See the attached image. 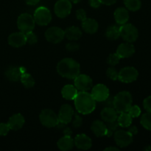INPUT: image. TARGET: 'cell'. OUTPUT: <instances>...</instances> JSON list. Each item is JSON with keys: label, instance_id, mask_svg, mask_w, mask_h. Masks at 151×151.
Listing matches in <instances>:
<instances>
[{"label": "cell", "instance_id": "d590c367", "mask_svg": "<svg viewBox=\"0 0 151 151\" xmlns=\"http://www.w3.org/2000/svg\"><path fill=\"white\" fill-rule=\"evenodd\" d=\"M25 36H26L27 43L29 44H34L38 41V38H37L36 35L32 31L25 33Z\"/></svg>", "mask_w": 151, "mask_h": 151}, {"label": "cell", "instance_id": "f1b7e54d", "mask_svg": "<svg viewBox=\"0 0 151 151\" xmlns=\"http://www.w3.org/2000/svg\"><path fill=\"white\" fill-rule=\"evenodd\" d=\"M20 81L25 88H32L35 85V80H34V78H32L30 74L27 73V72L22 74V76H21Z\"/></svg>", "mask_w": 151, "mask_h": 151}, {"label": "cell", "instance_id": "ba28073f", "mask_svg": "<svg viewBox=\"0 0 151 151\" xmlns=\"http://www.w3.org/2000/svg\"><path fill=\"white\" fill-rule=\"evenodd\" d=\"M34 20L40 26H46L52 20V14L50 10L45 7H39L34 12Z\"/></svg>", "mask_w": 151, "mask_h": 151}, {"label": "cell", "instance_id": "1f68e13d", "mask_svg": "<svg viewBox=\"0 0 151 151\" xmlns=\"http://www.w3.org/2000/svg\"><path fill=\"white\" fill-rule=\"evenodd\" d=\"M106 128H107V132H106V136L108 137H111V136L114 134L115 131H116L118 126H119L116 120L114 121V122H107V124H106Z\"/></svg>", "mask_w": 151, "mask_h": 151}, {"label": "cell", "instance_id": "5b68a950", "mask_svg": "<svg viewBox=\"0 0 151 151\" xmlns=\"http://www.w3.org/2000/svg\"><path fill=\"white\" fill-rule=\"evenodd\" d=\"M120 36L122 39L128 43H133L137 40L139 37V31L134 25L131 24H124L119 27Z\"/></svg>", "mask_w": 151, "mask_h": 151}, {"label": "cell", "instance_id": "d6a6232c", "mask_svg": "<svg viewBox=\"0 0 151 151\" xmlns=\"http://www.w3.org/2000/svg\"><path fill=\"white\" fill-rule=\"evenodd\" d=\"M120 59L121 58H119V56L116 52L113 53V54H111L109 55L107 58V63L111 66H114L119 63Z\"/></svg>", "mask_w": 151, "mask_h": 151}, {"label": "cell", "instance_id": "f546056e", "mask_svg": "<svg viewBox=\"0 0 151 151\" xmlns=\"http://www.w3.org/2000/svg\"><path fill=\"white\" fill-rule=\"evenodd\" d=\"M124 4L128 10L131 11H137L141 8V0H124Z\"/></svg>", "mask_w": 151, "mask_h": 151}, {"label": "cell", "instance_id": "3957f363", "mask_svg": "<svg viewBox=\"0 0 151 151\" xmlns=\"http://www.w3.org/2000/svg\"><path fill=\"white\" fill-rule=\"evenodd\" d=\"M132 96L128 91H123L118 93L114 97V108L117 113L128 112L132 106Z\"/></svg>", "mask_w": 151, "mask_h": 151}, {"label": "cell", "instance_id": "4fadbf2b", "mask_svg": "<svg viewBox=\"0 0 151 151\" xmlns=\"http://www.w3.org/2000/svg\"><path fill=\"white\" fill-rule=\"evenodd\" d=\"M91 94L96 102H100V103L104 101L110 95L109 89L106 86L103 84H97L94 86L91 90Z\"/></svg>", "mask_w": 151, "mask_h": 151}, {"label": "cell", "instance_id": "cb8c5ba5", "mask_svg": "<svg viewBox=\"0 0 151 151\" xmlns=\"http://www.w3.org/2000/svg\"><path fill=\"white\" fill-rule=\"evenodd\" d=\"M64 34L65 37H66L70 41H77V40L80 39L83 35L81 29L75 26H72L66 28L64 30Z\"/></svg>", "mask_w": 151, "mask_h": 151}, {"label": "cell", "instance_id": "8fae6325", "mask_svg": "<svg viewBox=\"0 0 151 151\" xmlns=\"http://www.w3.org/2000/svg\"><path fill=\"white\" fill-rule=\"evenodd\" d=\"M116 144L120 147H126L133 142V135L128 131L118 130L114 134Z\"/></svg>", "mask_w": 151, "mask_h": 151}, {"label": "cell", "instance_id": "5bb4252c", "mask_svg": "<svg viewBox=\"0 0 151 151\" xmlns=\"http://www.w3.org/2000/svg\"><path fill=\"white\" fill-rule=\"evenodd\" d=\"M73 116L74 110L72 106L69 104H64L60 107L58 116L59 122L67 125L72 121Z\"/></svg>", "mask_w": 151, "mask_h": 151}, {"label": "cell", "instance_id": "4316f807", "mask_svg": "<svg viewBox=\"0 0 151 151\" xmlns=\"http://www.w3.org/2000/svg\"><path fill=\"white\" fill-rule=\"evenodd\" d=\"M119 126L122 128H128L132 123V117L128 112L120 113V115L116 119Z\"/></svg>", "mask_w": 151, "mask_h": 151}, {"label": "cell", "instance_id": "603a6c76", "mask_svg": "<svg viewBox=\"0 0 151 151\" xmlns=\"http://www.w3.org/2000/svg\"><path fill=\"white\" fill-rule=\"evenodd\" d=\"M91 129L94 135L97 137H102L106 135L107 128L106 125L103 122L100 120L94 121L91 126Z\"/></svg>", "mask_w": 151, "mask_h": 151}, {"label": "cell", "instance_id": "74e56055", "mask_svg": "<svg viewBox=\"0 0 151 151\" xmlns=\"http://www.w3.org/2000/svg\"><path fill=\"white\" fill-rule=\"evenodd\" d=\"M10 128L7 123H0V136H6Z\"/></svg>", "mask_w": 151, "mask_h": 151}, {"label": "cell", "instance_id": "e575fe53", "mask_svg": "<svg viewBox=\"0 0 151 151\" xmlns=\"http://www.w3.org/2000/svg\"><path fill=\"white\" fill-rule=\"evenodd\" d=\"M108 78L111 79L112 81H116L118 79V72L114 67H109L106 72Z\"/></svg>", "mask_w": 151, "mask_h": 151}, {"label": "cell", "instance_id": "2e32d148", "mask_svg": "<svg viewBox=\"0 0 151 151\" xmlns=\"http://www.w3.org/2000/svg\"><path fill=\"white\" fill-rule=\"evenodd\" d=\"M74 144L81 150H88L91 147L92 145V142L90 137L86 134H78L75 137L74 139Z\"/></svg>", "mask_w": 151, "mask_h": 151}, {"label": "cell", "instance_id": "30bf717a", "mask_svg": "<svg viewBox=\"0 0 151 151\" xmlns=\"http://www.w3.org/2000/svg\"><path fill=\"white\" fill-rule=\"evenodd\" d=\"M72 3L70 0H58L55 4V13L59 18H66L72 10Z\"/></svg>", "mask_w": 151, "mask_h": 151}, {"label": "cell", "instance_id": "60d3db41", "mask_svg": "<svg viewBox=\"0 0 151 151\" xmlns=\"http://www.w3.org/2000/svg\"><path fill=\"white\" fill-rule=\"evenodd\" d=\"M143 106L147 112L151 113V96H149L145 99L143 101Z\"/></svg>", "mask_w": 151, "mask_h": 151}, {"label": "cell", "instance_id": "4dcf8cb0", "mask_svg": "<svg viewBox=\"0 0 151 151\" xmlns=\"http://www.w3.org/2000/svg\"><path fill=\"white\" fill-rule=\"evenodd\" d=\"M141 125H142L143 128L145 129L151 131V113L150 112H147V113L144 114L142 116L141 120Z\"/></svg>", "mask_w": 151, "mask_h": 151}, {"label": "cell", "instance_id": "b9f144b4", "mask_svg": "<svg viewBox=\"0 0 151 151\" xmlns=\"http://www.w3.org/2000/svg\"><path fill=\"white\" fill-rule=\"evenodd\" d=\"M104 107L114 108V97L109 95L108 98H106L104 101L102 102Z\"/></svg>", "mask_w": 151, "mask_h": 151}, {"label": "cell", "instance_id": "7c38bea8", "mask_svg": "<svg viewBox=\"0 0 151 151\" xmlns=\"http://www.w3.org/2000/svg\"><path fill=\"white\" fill-rule=\"evenodd\" d=\"M75 86L80 91H88L93 86V82L89 76L84 74H79L75 78Z\"/></svg>", "mask_w": 151, "mask_h": 151}, {"label": "cell", "instance_id": "7a4b0ae2", "mask_svg": "<svg viewBox=\"0 0 151 151\" xmlns=\"http://www.w3.org/2000/svg\"><path fill=\"white\" fill-rule=\"evenodd\" d=\"M80 64L72 58L62 59L57 65L58 73L67 79H75L80 74Z\"/></svg>", "mask_w": 151, "mask_h": 151}, {"label": "cell", "instance_id": "44dd1931", "mask_svg": "<svg viewBox=\"0 0 151 151\" xmlns=\"http://www.w3.org/2000/svg\"><path fill=\"white\" fill-rule=\"evenodd\" d=\"M114 19L116 23L122 25L127 23L129 19V13H128V10L125 7H119L114 11Z\"/></svg>", "mask_w": 151, "mask_h": 151}, {"label": "cell", "instance_id": "484cf974", "mask_svg": "<svg viewBox=\"0 0 151 151\" xmlns=\"http://www.w3.org/2000/svg\"><path fill=\"white\" fill-rule=\"evenodd\" d=\"M58 147L60 150L63 151L69 150L72 149L75 144H74V139L71 137V136H65L61 137L58 141Z\"/></svg>", "mask_w": 151, "mask_h": 151}, {"label": "cell", "instance_id": "277c9868", "mask_svg": "<svg viewBox=\"0 0 151 151\" xmlns=\"http://www.w3.org/2000/svg\"><path fill=\"white\" fill-rule=\"evenodd\" d=\"M35 22L33 16L29 13H22L19 16L17 20V26L20 32L27 33L35 28Z\"/></svg>", "mask_w": 151, "mask_h": 151}, {"label": "cell", "instance_id": "83f0119b", "mask_svg": "<svg viewBox=\"0 0 151 151\" xmlns=\"http://www.w3.org/2000/svg\"><path fill=\"white\" fill-rule=\"evenodd\" d=\"M106 38L111 41H115L120 37V31H119V27L116 25H112L106 29Z\"/></svg>", "mask_w": 151, "mask_h": 151}, {"label": "cell", "instance_id": "681fc988", "mask_svg": "<svg viewBox=\"0 0 151 151\" xmlns=\"http://www.w3.org/2000/svg\"><path fill=\"white\" fill-rule=\"evenodd\" d=\"M71 1H72L73 3H75V4H78V3H79L80 1H81L82 0H70Z\"/></svg>", "mask_w": 151, "mask_h": 151}, {"label": "cell", "instance_id": "f35d334b", "mask_svg": "<svg viewBox=\"0 0 151 151\" xmlns=\"http://www.w3.org/2000/svg\"><path fill=\"white\" fill-rule=\"evenodd\" d=\"M66 48L69 52H76L80 49V46L78 43L71 42L66 44Z\"/></svg>", "mask_w": 151, "mask_h": 151}, {"label": "cell", "instance_id": "d4e9b609", "mask_svg": "<svg viewBox=\"0 0 151 151\" xmlns=\"http://www.w3.org/2000/svg\"><path fill=\"white\" fill-rule=\"evenodd\" d=\"M78 93V90L77 89L75 86L66 85L63 87L61 90V94L63 98L68 100H74L76 97Z\"/></svg>", "mask_w": 151, "mask_h": 151}, {"label": "cell", "instance_id": "ac0fdd59", "mask_svg": "<svg viewBox=\"0 0 151 151\" xmlns=\"http://www.w3.org/2000/svg\"><path fill=\"white\" fill-rule=\"evenodd\" d=\"M25 72H26V69L24 67L11 66L6 70L5 76L9 81L16 82V81H20L22 75Z\"/></svg>", "mask_w": 151, "mask_h": 151}, {"label": "cell", "instance_id": "f6af8a7d", "mask_svg": "<svg viewBox=\"0 0 151 151\" xmlns=\"http://www.w3.org/2000/svg\"><path fill=\"white\" fill-rule=\"evenodd\" d=\"M128 131L130 133V134H131L133 136H134V135H136V134L138 133V129H137V128L136 126H132V127H130V128L128 129Z\"/></svg>", "mask_w": 151, "mask_h": 151}, {"label": "cell", "instance_id": "9c48e42d", "mask_svg": "<svg viewBox=\"0 0 151 151\" xmlns=\"http://www.w3.org/2000/svg\"><path fill=\"white\" fill-rule=\"evenodd\" d=\"M46 39L52 44H58L61 42L65 37L64 30L58 27H52L45 32Z\"/></svg>", "mask_w": 151, "mask_h": 151}, {"label": "cell", "instance_id": "7dc6e473", "mask_svg": "<svg viewBox=\"0 0 151 151\" xmlns=\"http://www.w3.org/2000/svg\"><path fill=\"white\" fill-rule=\"evenodd\" d=\"M26 3L29 5H35L40 1V0H25Z\"/></svg>", "mask_w": 151, "mask_h": 151}, {"label": "cell", "instance_id": "f907efd6", "mask_svg": "<svg viewBox=\"0 0 151 151\" xmlns=\"http://www.w3.org/2000/svg\"><path fill=\"white\" fill-rule=\"evenodd\" d=\"M144 150H151V147L150 146H149V145H147V147H145L144 148Z\"/></svg>", "mask_w": 151, "mask_h": 151}, {"label": "cell", "instance_id": "8992f818", "mask_svg": "<svg viewBox=\"0 0 151 151\" xmlns=\"http://www.w3.org/2000/svg\"><path fill=\"white\" fill-rule=\"evenodd\" d=\"M40 121L44 126L47 128H54L59 123L58 115L51 109H44L39 116Z\"/></svg>", "mask_w": 151, "mask_h": 151}, {"label": "cell", "instance_id": "8d00e7d4", "mask_svg": "<svg viewBox=\"0 0 151 151\" xmlns=\"http://www.w3.org/2000/svg\"><path fill=\"white\" fill-rule=\"evenodd\" d=\"M74 116H75V119H74L72 125L75 128H78L79 127L81 126L83 123V119L78 114L74 113Z\"/></svg>", "mask_w": 151, "mask_h": 151}, {"label": "cell", "instance_id": "c3c4849f", "mask_svg": "<svg viewBox=\"0 0 151 151\" xmlns=\"http://www.w3.org/2000/svg\"><path fill=\"white\" fill-rule=\"evenodd\" d=\"M104 150H106V151H119V149L117 148L116 147H106V149H105Z\"/></svg>", "mask_w": 151, "mask_h": 151}, {"label": "cell", "instance_id": "ee69618b", "mask_svg": "<svg viewBox=\"0 0 151 151\" xmlns=\"http://www.w3.org/2000/svg\"><path fill=\"white\" fill-rule=\"evenodd\" d=\"M102 4H105V5H111L116 2L117 0H100Z\"/></svg>", "mask_w": 151, "mask_h": 151}, {"label": "cell", "instance_id": "7402d4cb", "mask_svg": "<svg viewBox=\"0 0 151 151\" xmlns=\"http://www.w3.org/2000/svg\"><path fill=\"white\" fill-rule=\"evenodd\" d=\"M98 23L95 19L86 18L82 22V28L86 32L89 34H94L98 29Z\"/></svg>", "mask_w": 151, "mask_h": 151}, {"label": "cell", "instance_id": "d6986e66", "mask_svg": "<svg viewBox=\"0 0 151 151\" xmlns=\"http://www.w3.org/2000/svg\"><path fill=\"white\" fill-rule=\"evenodd\" d=\"M24 122L25 119L23 115L21 114H13L9 119L7 124H8L10 130L18 131L23 127V125H24Z\"/></svg>", "mask_w": 151, "mask_h": 151}, {"label": "cell", "instance_id": "6da1fadb", "mask_svg": "<svg viewBox=\"0 0 151 151\" xmlns=\"http://www.w3.org/2000/svg\"><path fill=\"white\" fill-rule=\"evenodd\" d=\"M74 101L76 110L82 114H89L96 108L95 100L91 94L87 91L78 92Z\"/></svg>", "mask_w": 151, "mask_h": 151}, {"label": "cell", "instance_id": "e0dca14e", "mask_svg": "<svg viewBox=\"0 0 151 151\" xmlns=\"http://www.w3.org/2000/svg\"><path fill=\"white\" fill-rule=\"evenodd\" d=\"M134 52H135V47L131 43L128 42L121 44L117 47L116 52L120 58H127L131 57L134 54Z\"/></svg>", "mask_w": 151, "mask_h": 151}, {"label": "cell", "instance_id": "ffe728a7", "mask_svg": "<svg viewBox=\"0 0 151 151\" xmlns=\"http://www.w3.org/2000/svg\"><path fill=\"white\" fill-rule=\"evenodd\" d=\"M101 118L103 120L106 122H111L116 121L117 119V112L115 110L114 108L111 107H105L102 110L101 113Z\"/></svg>", "mask_w": 151, "mask_h": 151}, {"label": "cell", "instance_id": "bcb514c9", "mask_svg": "<svg viewBox=\"0 0 151 151\" xmlns=\"http://www.w3.org/2000/svg\"><path fill=\"white\" fill-rule=\"evenodd\" d=\"M63 133H64L65 136H72V131L68 127H64V128H63Z\"/></svg>", "mask_w": 151, "mask_h": 151}, {"label": "cell", "instance_id": "52a82bcc", "mask_svg": "<svg viewBox=\"0 0 151 151\" xmlns=\"http://www.w3.org/2000/svg\"><path fill=\"white\" fill-rule=\"evenodd\" d=\"M138 76V71L133 66L124 67L118 72V80L125 83H130L137 81Z\"/></svg>", "mask_w": 151, "mask_h": 151}, {"label": "cell", "instance_id": "ab89813d", "mask_svg": "<svg viewBox=\"0 0 151 151\" xmlns=\"http://www.w3.org/2000/svg\"><path fill=\"white\" fill-rule=\"evenodd\" d=\"M76 17L78 20L83 22L86 19V12L83 9H79L76 11Z\"/></svg>", "mask_w": 151, "mask_h": 151}, {"label": "cell", "instance_id": "836d02e7", "mask_svg": "<svg viewBox=\"0 0 151 151\" xmlns=\"http://www.w3.org/2000/svg\"><path fill=\"white\" fill-rule=\"evenodd\" d=\"M128 113L131 115L132 118L138 117L141 114V109L138 106H131L130 107L129 110L128 111Z\"/></svg>", "mask_w": 151, "mask_h": 151}, {"label": "cell", "instance_id": "9a60e30c", "mask_svg": "<svg viewBox=\"0 0 151 151\" xmlns=\"http://www.w3.org/2000/svg\"><path fill=\"white\" fill-rule=\"evenodd\" d=\"M8 44L13 47H21L27 44L25 34L22 32H13L7 38Z\"/></svg>", "mask_w": 151, "mask_h": 151}, {"label": "cell", "instance_id": "7bdbcfd3", "mask_svg": "<svg viewBox=\"0 0 151 151\" xmlns=\"http://www.w3.org/2000/svg\"><path fill=\"white\" fill-rule=\"evenodd\" d=\"M88 3L89 5L94 8H98L102 4L100 0H88Z\"/></svg>", "mask_w": 151, "mask_h": 151}]
</instances>
